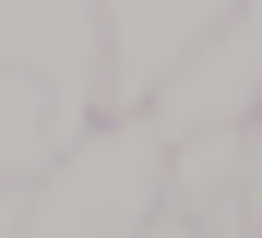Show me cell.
I'll return each instance as SVG.
<instances>
[{
	"label": "cell",
	"instance_id": "cell-3",
	"mask_svg": "<svg viewBox=\"0 0 262 238\" xmlns=\"http://www.w3.org/2000/svg\"><path fill=\"white\" fill-rule=\"evenodd\" d=\"M143 119L179 143V131H227V119H262V0H238L179 72L143 95Z\"/></svg>",
	"mask_w": 262,
	"mask_h": 238
},
{
	"label": "cell",
	"instance_id": "cell-1",
	"mask_svg": "<svg viewBox=\"0 0 262 238\" xmlns=\"http://www.w3.org/2000/svg\"><path fill=\"white\" fill-rule=\"evenodd\" d=\"M155 203H167V131L143 107L131 119H83L24 179V238H143Z\"/></svg>",
	"mask_w": 262,
	"mask_h": 238
},
{
	"label": "cell",
	"instance_id": "cell-4",
	"mask_svg": "<svg viewBox=\"0 0 262 238\" xmlns=\"http://www.w3.org/2000/svg\"><path fill=\"white\" fill-rule=\"evenodd\" d=\"M167 214H191V238H262V119L167 143Z\"/></svg>",
	"mask_w": 262,
	"mask_h": 238
},
{
	"label": "cell",
	"instance_id": "cell-2",
	"mask_svg": "<svg viewBox=\"0 0 262 238\" xmlns=\"http://www.w3.org/2000/svg\"><path fill=\"white\" fill-rule=\"evenodd\" d=\"M227 12L238 0H96V119H131Z\"/></svg>",
	"mask_w": 262,
	"mask_h": 238
}]
</instances>
